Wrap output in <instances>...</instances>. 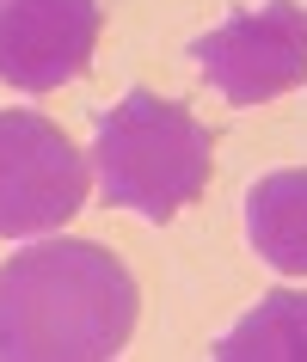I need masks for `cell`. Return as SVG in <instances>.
<instances>
[{"label": "cell", "mask_w": 307, "mask_h": 362, "mask_svg": "<svg viewBox=\"0 0 307 362\" xmlns=\"http://www.w3.org/2000/svg\"><path fill=\"white\" fill-rule=\"evenodd\" d=\"M191 56L228 105H265L277 93H295L307 80V6L265 0L252 13H233L228 25L191 43Z\"/></svg>", "instance_id": "obj_3"}, {"label": "cell", "mask_w": 307, "mask_h": 362, "mask_svg": "<svg viewBox=\"0 0 307 362\" xmlns=\"http://www.w3.org/2000/svg\"><path fill=\"white\" fill-rule=\"evenodd\" d=\"M221 362H307V295L301 288H270L240 325L215 344Z\"/></svg>", "instance_id": "obj_7"}, {"label": "cell", "mask_w": 307, "mask_h": 362, "mask_svg": "<svg viewBox=\"0 0 307 362\" xmlns=\"http://www.w3.org/2000/svg\"><path fill=\"white\" fill-rule=\"evenodd\" d=\"M98 43V0H0V80L56 93L86 74Z\"/></svg>", "instance_id": "obj_5"}, {"label": "cell", "mask_w": 307, "mask_h": 362, "mask_svg": "<svg viewBox=\"0 0 307 362\" xmlns=\"http://www.w3.org/2000/svg\"><path fill=\"white\" fill-rule=\"evenodd\" d=\"M93 160H98L105 203H117V209H129V215L160 228L185 203L203 197L209 160H215V135L178 98H160V93L135 86V93H123L111 111L98 117Z\"/></svg>", "instance_id": "obj_2"}, {"label": "cell", "mask_w": 307, "mask_h": 362, "mask_svg": "<svg viewBox=\"0 0 307 362\" xmlns=\"http://www.w3.org/2000/svg\"><path fill=\"white\" fill-rule=\"evenodd\" d=\"M246 240L270 270L307 276V166L270 172L246 191Z\"/></svg>", "instance_id": "obj_6"}, {"label": "cell", "mask_w": 307, "mask_h": 362, "mask_svg": "<svg viewBox=\"0 0 307 362\" xmlns=\"http://www.w3.org/2000/svg\"><path fill=\"white\" fill-rule=\"evenodd\" d=\"M135 276L93 240H43L0 270V362H105L135 332Z\"/></svg>", "instance_id": "obj_1"}, {"label": "cell", "mask_w": 307, "mask_h": 362, "mask_svg": "<svg viewBox=\"0 0 307 362\" xmlns=\"http://www.w3.org/2000/svg\"><path fill=\"white\" fill-rule=\"evenodd\" d=\"M86 203L74 141L37 111H0V240L62 228Z\"/></svg>", "instance_id": "obj_4"}]
</instances>
